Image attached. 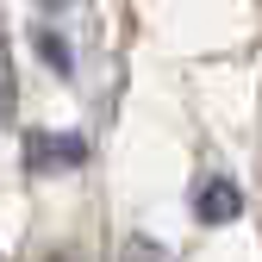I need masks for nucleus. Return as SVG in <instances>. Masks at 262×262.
<instances>
[{"label":"nucleus","instance_id":"nucleus-1","mask_svg":"<svg viewBox=\"0 0 262 262\" xmlns=\"http://www.w3.org/2000/svg\"><path fill=\"white\" fill-rule=\"evenodd\" d=\"M231 212H244L237 187H231V181H212V187L200 193V219H206V225H219V219H231Z\"/></svg>","mask_w":262,"mask_h":262},{"label":"nucleus","instance_id":"nucleus-2","mask_svg":"<svg viewBox=\"0 0 262 262\" xmlns=\"http://www.w3.org/2000/svg\"><path fill=\"white\" fill-rule=\"evenodd\" d=\"M125 262H162V250H150V244H138V250H131Z\"/></svg>","mask_w":262,"mask_h":262}]
</instances>
